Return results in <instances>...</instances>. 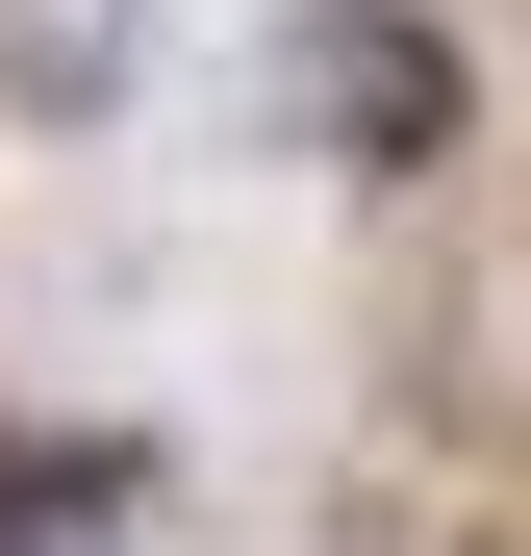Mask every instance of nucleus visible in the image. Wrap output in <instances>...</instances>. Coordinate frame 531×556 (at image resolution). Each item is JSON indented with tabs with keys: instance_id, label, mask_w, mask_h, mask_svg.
<instances>
[{
	"instance_id": "obj_1",
	"label": "nucleus",
	"mask_w": 531,
	"mask_h": 556,
	"mask_svg": "<svg viewBox=\"0 0 531 556\" xmlns=\"http://www.w3.org/2000/svg\"><path fill=\"white\" fill-rule=\"evenodd\" d=\"M279 127H304L329 177H456L481 51L430 26V0H304V26H279Z\"/></svg>"
},
{
	"instance_id": "obj_2",
	"label": "nucleus",
	"mask_w": 531,
	"mask_h": 556,
	"mask_svg": "<svg viewBox=\"0 0 531 556\" xmlns=\"http://www.w3.org/2000/svg\"><path fill=\"white\" fill-rule=\"evenodd\" d=\"M177 0H0V127H127Z\"/></svg>"
},
{
	"instance_id": "obj_3",
	"label": "nucleus",
	"mask_w": 531,
	"mask_h": 556,
	"mask_svg": "<svg viewBox=\"0 0 531 556\" xmlns=\"http://www.w3.org/2000/svg\"><path fill=\"white\" fill-rule=\"evenodd\" d=\"M127 506H152L127 430H0V556H102Z\"/></svg>"
}]
</instances>
